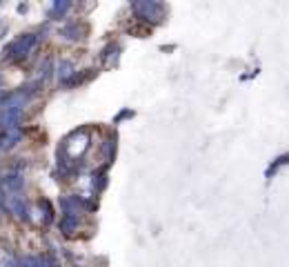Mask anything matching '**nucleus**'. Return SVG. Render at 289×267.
I'll return each mask as SVG.
<instances>
[{"label": "nucleus", "instance_id": "nucleus-6", "mask_svg": "<svg viewBox=\"0 0 289 267\" xmlns=\"http://www.w3.org/2000/svg\"><path fill=\"white\" fill-rule=\"evenodd\" d=\"M23 185H25V180H23V176H20V174H9V176H5V180H3V189L13 192V194H16V192L20 194Z\"/></svg>", "mask_w": 289, "mask_h": 267}, {"label": "nucleus", "instance_id": "nucleus-8", "mask_svg": "<svg viewBox=\"0 0 289 267\" xmlns=\"http://www.w3.org/2000/svg\"><path fill=\"white\" fill-rule=\"evenodd\" d=\"M78 230V216H73V214H65L63 216V220H60V232L63 234H73Z\"/></svg>", "mask_w": 289, "mask_h": 267}, {"label": "nucleus", "instance_id": "nucleus-14", "mask_svg": "<svg viewBox=\"0 0 289 267\" xmlns=\"http://www.w3.org/2000/svg\"><path fill=\"white\" fill-rule=\"evenodd\" d=\"M3 203H5V189L0 187V205H3Z\"/></svg>", "mask_w": 289, "mask_h": 267}, {"label": "nucleus", "instance_id": "nucleus-1", "mask_svg": "<svg viewBox=\"0 0 289 267\" xmlns=\"http://www.w3.org/2000/svg\"><path fill=\"white\" fill-rule=\"evenodd\" d=\"M87 147H89V134H87V129H78V131L69 134V136L63 140L60 149H58L60 165L76 163V160L87 151Z\"/></svg>", "mask_w": 289, "mask_h": 267}, {"label": "nucleus", "instance_id": "nucleus-3", "mask_svg": "<svg viewBox=\"0 0 289 267\" xmlns=\"http://www.w3.org/2000/svg\"><path fill=\"white\" fill-rule=\"evenodd\" d=\"M131 9L143 20H151V23H160L163 13H165V7L156 3V0H138V3L131 5Z\"/></svg>", "mask_w": 289, "mask_h": 267}, {"label": "nucleus", "instance_id": "nucleus-5", "mask_svg": "<svg viewBox=\"0 0 289 267\" xmlns=\"http://www.w3.org/2000/svg\"><path fill=\"white\" fill-rule=\"evenodd\" d=\"M9 207H11V212L16 214L20 220H29V207H27V203H25L23 196H11Z\"/></svg>", "mask_w": 289, "mask_h": 267}, {"label": "nucleus", "instance_id": "nucleus-11", "mask_svg": "<svg viewBox=\"0 0 289 267\" xmlns=\"http://www.w3.org/2000/svg\"><path fill=\"white\" fill-rule=\"evenodd\" d=\"M73 76V65L69 60H60L58 65V78L63 80V83H69V78Z\"/></svg>", "mask_w": 289, "mask_h": 267}, {"label": "nucleus", "instance_id": "nucleus-2", "mask_svg": "<svg viewBox=\"0 0 289 267\" xmlns=\"http://www.w3.org/2000/svg\"><path fill=\"white\" fill-rule=\"evenodd\" d=\"M36 43H38L36 33H23V36L16 38L5 49V58H9V60H23V58H27L31 53V49L36 47Z\"/></svg>", "mask_w": 289, "mask_h": 267}, {"label": "nucleus", "instance_id": "nucleus-15", "mask_svg": "<svg viewBox=\"0 0 289 267\" xmlns=\"http://www.w3.org/2000/svg\"><path fill=\"white\" fill-rule=\"evenodd\" d=\"M0 147H3V145H0Z\"/></svg>", "mask_w": 289, "mask_h": 267}, {"label": "nucleus", "instance_id": "nucleus-4", "mask_svg": "<svg viewBox=\"0 0 289 267\" xmlns=\"http://www.w3.org/2000/svg\"><path fill=\"white\" fill-rule=\"evenodd\" d=\"M20 118H23V109H3V116H0V123L7 131L20 129Z\"/></svg>", "mask_w": 289, "mask_h": 267}, {"label": "nucleus", "instance_id": "nucleus-9", "mask_svg": "<svg viewBox=\"0 0 289 267\" xmlns=\"http://www.w3.org/2000/svg\"><path fill=\"white\" fill-rule=\"evenodd\" d=\"M63 36L67 40H78L83 38V25L80 23H69L67 27H63Z\"/></svg>", "mask_w": 289, "mask_h": 267}, {"label": "nucleus", "instance_id": "nucleus-12", "mask_svg": "<svg viewBox=\"0 0 289 267\" xmlns=\"http://www.w3.org/2000/svg\"><path fill=\"white\" fill-rule=\"evenodd\" d=\"M20 136H23V134H20V129H13V131H7V138H5V149H11L13 145L18 143L20 140Z\"/></svg>", "mask_w": 289, "mask_h": 267}, {"label": "nucleus", "instance_id": "nucleus-13", "mask_svg": "<svg viewBox=\"0 0 289 267\" xmlns=\"http://www.w3.org/2000/svg\"><path fill=\"white\" fill-rule=\"evenodd\" d=\"M40 207H45V220H47V223H49V220L53 218V209H51L49 200H40Z\"/></svg>", "mask_w": 289, "mask_h": 267}, {"label": "nucleus", "instance_id": "nucleus-7", "mask_svg": "<svg viewBox=\"0 0 289 267\" xmlns=\"http://www.w3.org/2000/svg\"><path fill=\"white\" fill-rule=\"evenodd\" d=\"M60 205H63L65 214H73V216H78V212L85 207V203L80 200L78 196H69V198H63L60 200Z\"/></svg>", "mask_w": 289, "mask_h": 267}, {"label": "nucleus", "instance_id": "nucleus-10", "mask_svg": "<svg viewBox=\"0 0 289 267\" xmlns=\"http://www.w3.org/2000/svg\"><path fill=\"white\" fill-rule=\"evenodd\" d=\"M69 7H71L69 0H58V3H53L51 11H49V16H51V18H63L65 13L69 11Z\"/></svg>", "mask_w": 289, "mask_h": 267}]
</instances>
